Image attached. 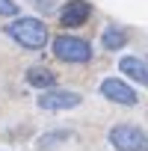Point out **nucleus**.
<instances>
[{"instance_id":"nucleus-1","label":"nucleus","mask_w":148,"mask_h":151,"mask_svg":"<svg viewBox=\"0 0 148 151\" xmlns=\"http://www.w3.org/2000/svg\"><path fill=\"white\" fill-rule=\"evenodd\" d=\"M6 36L12 42H18L21 47H27V50H42L47 45V39H50L45 21H39V18H18V21H12L6 27Z\"/></svg>"},{"instance_id":"nucleus-2","label":"nucleus","mask_w":148,"mask_h":151,"mask_svg":"<svg viewBox=\"0 0 148 151\" xmlns=\"http://www.w3.org/2000/svg\"><path fill=\"white\" fill-rule=\"evenodd\" d=\"M110 145L116 151H148V133L136 124H116L110 130Z\"/></svg>"},{"instance_id":"nucleus-3","label":"nucleus","mask_w":148,"mask_h":151,"mask_svg":"<svg viewBox=\"0 0 148 151\" xmlns=\"http://www.w3.org/2000/svg\"><path fill=\"white\" fill-rule=\"evenodd\" d=\"M53 56L62 59V62H89L92 45L77 39V36H56L53 39Z\"/></svg>"},{"instance_id":"nucleus-4","label":"nucleus","mask_w":148,"mask_h":151,"mask_svg":"<svg viewBox=\"0 0 148 151\" xmlns=\"http://www.w3.org/2000/svg\"><path fill=\"white\" fill-rule=\"evenodd\" d=\"M80 95L77 92H71V89H47L36 98L39 110H47V113H59V110H74V107H80Z\"/></svg>"},{"instance_id":"nucleus-5","label":"nucleus","mask_w":148,"mask_h":151,"mask_svg":"<svg viewBox=\"0 0 148 151\" xmlns=\"http://www.w3.org/2000/svg\"><path fill=\"white\" fill-rule=\"evenodd\" d=\"M101 95L107 98V101H113V104H121V107H133L139 98H136V92L124 83V80H119V77H107L104 83H101Z\"/></svg>"},{"instance_id":"nucleus-6","label":"nucleus","mask_w":148,"mask_h":151,"mask_svg":"<svg viewBox=\"0 0 148 151\" xmlns=\"http://www.w3.org/2000/svg\"><path fill=\"white\" fill-rule=\"evenodd\" d=\"M89 15H92V6L86 0H68L59 12V21H62V27H83L89 21Z\"/></svg>"},{"instance_id":"nucleus-7","label":"nucleus","mask_w":148,"mask_h":151,"mask_svg":"<svg viewBox=\"0 0 148 151\" xmlns=\"http://www.w3.org/2000/svg\"><path fill=\"white\" fill-rule=\"evenodd\" d=\"M119 71L127 74L133 83L148 86V65H145L142 59H136V56H121V59H119Z\"/></svg>"},{"instance_id":"nucleus-8","label":"nucleus","mask_w":148,"mask_h":151,"mask_svg":"<svg viewBox=\"0 0 148 151\" xmlns=\"http://www.w3.org/2000/svg\"><path fill=\"white\" fill-rule=\"evenodd\" d=\"M27 83L36 86V89H42V92H47V89L56 86V74L50 68H45V65H36V68L27 71Z\"/></svg>"},{"instance_id":"nucleus-9","label":"nucleus","mask_w":148,"mask_h":151,"mask_svg":"<svg viewBox=\"0 0 148 151\" xmlns=\"http://www.w3.org/2000/svg\"><path fill=\"white\" fill-rule=\"evenodd\" d=\"M101 45H104V50H121V47L127 45V30H121V27H107V30L101 33Z\"/></svg>"},{"instance_id":"nucleus-10","label":"nucleus","mask_w":148,"mask_h":151,"mask_svg":"<svg viewBox=\"0 0 148 151\" xmlns=\"http://www.w3.org/2000/svg\"><path fill=\"white\" fill-rule=\"evenodd\" d=\"M68 136H71L68 130H56V133H45V136L39 139V148H42V151H47V148H53L56 142H65Z\"/></svg>"},{"instance_id":"nucleus-11","label":"nucleus","mask_w":148,"mask_h":151,"mask_svg":"<svg viewBox=\"0 0 148 151\" xmlns=\"http://www.w3.org/2000/svg\"><path fill=\"white\" fill-rule=\"evenodd\" d=\"M18 15V3L12 0H0V18H15Z\"/></svg>"},{"instance_id":"nucleus-12","label":"nucleus","mask_w":148,"mask_h":151,"mask_svg":"<svg viewBox=\"0 0 148 151\" xmlns=\"http://www.w3.org/2000/svg\"><path fill=\"white\" fill-rule=\"evenodd\" d=\"M30 3H33L36 9H42V12H50V9L56 6V0H30Z\"/></svg>"}]
</instances>
